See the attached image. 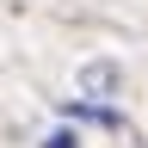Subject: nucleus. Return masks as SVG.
I'll use <instances>...</instances> for the list:
<instances>
[{"label":"nucleus","mask_w":148,"mask_h":148,"mask_svg":"<svg viewBox=\"0 0 148 148\" xmlns=\"http://www.w3.org/2000/svg\"><path fill=\"white\" fill-rule=\"evenodd\" d=\"M43 148H80V142H74V136H68V130H62V136H49Z\"/></svg>","instance_id":"f257e3e1"}]
</instances>
